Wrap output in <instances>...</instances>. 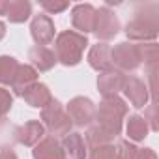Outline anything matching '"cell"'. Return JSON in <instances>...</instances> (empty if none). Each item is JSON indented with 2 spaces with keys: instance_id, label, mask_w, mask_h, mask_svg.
<instances>
[{
  "instance_id": "6da1fadb",
  "label": "cell",
  "mask_w": 159,
  "mask_h": 159,
  "mask_svg": "<svg viewBox=\"0 0 159 159\" xmlns=\"http://www.w3.org/2000/svg\"><path fill=\"white\" fill-rule=\"evenodd\" d=\"M124 32L131 43H153L159 34V4L140 6Z\"/></svg>"
},
{
  "instance_id": "7a4b0ae2",
  "label": "cell",
  "mask_w": 159,
  "mask_h": 159,
  "mask_svg": "<svg viewBox=\"0 0 159 159\" xmlns=\"http://www.w3.org/2000/svg\"><path fill=\"white\" fill-rule=\"evenodd\" d=\"M127 116V103L120 96H109L103 98L99 107L96 109V120L94 124L112 140L122 133L124 120Z\"/></svg>"
},
{
  "instance_id": "3957f363",
  "label": "cell",
  "mask_w": 159,
  "mask_h": 159,
  "mask_svg": "<svg viewBox=\"0 0 159 159\" xmlns=\"http://www.w3.org/2000/svg\"><path fill=\"white\" fill-rule=\"evenodd\" d=\"M88 47V38L75 30H64L54 38V56L66 67H73L81 64L83 54Z\"/></svg>"
},
{
  "instance_id": "277c9868",
  "label": "cell",
  "mask_w": 159,
  "mask_h": 159,
  "mask_svg": "<svg viewBox=\"0 0 159 159\" xmlns=\"http://www.w3.org/2000/svg\"><path fill=\"white\" fill-rule=\"evenodd\" d=\"M41 125L51 137H66L71 133V120L58 99H52L45 109H41Z\"/></svg>"
},
{
  "instance_id": "5b68a950",
  "label": "cell",
  "mask_w": 159,
  "mask_h": 159,
  "mask_svg": "<svg viewBox=\"0 0 159 159\" xmlns=\"http://www.w3.org/2000/svg\"><path fill=\"white\" fill-rule=\"evenodd\" d=\"M111 60L112 67L125 73V71H135L142 64V52H140V43H131V41H122L114 47H111Z\"/></svg>"
},
{
  "instance_id": "8992f818",
  "label": "cell",
  "mask_w": 159,
  "mask_h": 159,
  "mask_svg": "<svg viewBox=\"0 0 159 159\" xmlns=\"http://www.w3.org/2000/svg\"><path fill=\"white\" fill-rule=\"evenodd\" d=\"M96 103L90 99V98H84V96H77L73 99H69V103L66 105V112L71 120L73 125H79V127H88L94 124L96 120Z\"/></svg>"
},
{
  "instance_id": "52a82bcc",
  "label": "cell",
  "mask_w": 159,
  "mask_h": 159,
  "mask_svg": "<svg viewBox=\"0 0 159 159\" xmlns=\"http://www.w3.org/2000/svg\"><path fill=\"white\" fill-rule=\"evenodd\" d=\"M120 32V21L116 17V13L103 6V8H96V23H94V34L98 39H101V43L111 41L118 36Z\"/></svg>"
},
{
  "instance_id": "ba28073f",
  "label": "cell",
  "mask_w": 159,
  "mask_h": 159,
  "mask_svg": "<svg viewBox=\"0 0 159 159\" xmlns=\"http://www.w3.org/2000/svg\"><path fill=\"white\" fill-rule=\"evenodd\" d=\"M30 34H32V39L36 41V45H39V47L51 45L54 41V38H56L54 21L45 13L36 15L32 19V23H30Z\"/></svg>"
},
{
  "instance_id": "9c48e42d",
  "label": "cell",
  "mask_w": 159,
  "mask_h": 159,
  "mask_svg": "<svg viewBox=\"0 0 159 159\" xmlns=\"http://www.w3.org/2000/svg\"><path fill=\"white\" fill-rule=\"evenodd\" d=\"M124 96L127 98V101L131 103V107L135 109H144L150 101V90L146 86V83L142 79L135 77V75H127L125 84H124Z\"/></svg>"
},
{
  "instance_id": "30bf717a",
  "label": "cell",
  "mask_w": 159,
  "mask_h": 159,
  "mask_svg": "<svg viewBox=\"0 0 159 159\" xmlns=\"http://www.w3.org/2000/svg\"><path fill=\"white\" fill-rule=\"evenodd\" d=\"M94 23H96V8L92 4H75L71 8V25L75 32L86 36L94 32Z\"/></svg>"
},
{
  "instance_id": "8fae6325",
  "label": "cell",
  "mask_w": 159,
  "mask_h": 159,
  "mask_svg": "<svg viewBox=\"0 0 159 159\" xmlns=\"http://www.w3.org/2000/svg\"><path fill=\"white\" fill-rule=\"evenodd\" d=\"M125 79H127V75L122 73V71H118V69H111V71L99 73L98 75V90H99V94L103 98L118 96L124 90Z\"/></svg>"
},
{
  "instance_id": "7c38bea8",
  "label": "cell",
  "mask_w": 159,
  "mask_h": 159,
  "mask_svg": "<svg viewBox=\"0 0 159 159\" xmlns=\"http://www.w3.org/2000/svg\"><path fill=\"white\" fill-rule=\"evenodd\" d=\"M13 135H15V140H17L21 146H28V148L32 146V148H34L47 133H45V127L41 125V122L30 120V122L19 125Z\"/></svg>"
},
{
  "instance_id": "4fadbf2b",
  "label": "cell",
  "mask_w": 159,
  "mask_h": 159,
  "mask_svg": "<svg viewBox=\"0 0 159 159\" xmlns=\"http://www.w3.org/2000/svg\"><path fill=\"white\" fill-rule=\"evenodd\" d=\"M88 64H90L92 69H96L99 73L114 69L112 60H111V45L109 43H99V41L96 45H92L90 51H88Z\"/></svg>"
},
{
  "instance_id": "5bb4252c",
  "label": "cell",
  "mask_w": 159,
  "mask_h": 159,
  "mask_svg": "<svg viewBox=\"0 0 159 159\" xmlns=\"http://www.w3.org/2000/svg\"><path fill=\"white\" fill-rule=\"evenodd\" d=\"M32 157L34 159H66L62 144L56 137L45 135L32 150Z\"/></svg>"
},
{
  "instance_id": "9a60e30c",
  "label": "cell",
  "mask_w": 159,
  "mask_h": 159,
  "mask_svg": "<svg viewBox=\"0 0 159 159\" xmlns=\"http://www.w3.org/2000/svg\"><path fill=\"white\" fill-rule=\"evenodd\" d=\"M60 144H62L66 159H86L88 155V148L81 133H73V131L67 133L66 137H62Z\"/></svg>"
},
{
  "instance_id": "2e32d148",
  "label": "cell",
  "mask_w": 159,
  "mask_h": 159,
  "mask_svg": "<svg viewBox=\"0 0 159 159\" xmlns=\"http://www.w3.org/2000/svg\"><path fill=\"white\" fill-rule=\"evenodd\" d=\"M28 60H30V66L39 73L43 71H51L54 66H56V56L54 52L49 49V47H39V45H34L30 51H28Z\"/></svg>"
},
{
  "instance_id": "e0dca14e",
  "label": "cell",
  "mask_w": 159,
  "mask_h": 159,
  "mask_svg": "<svg viewBox=\"0 0 159 159\" xmlns=\"http://www.w3.org/2000/svg\"><path fill=\"white\" fill-rule=\"evenodd\" d=\"M30 107H34V109H45L54 98H52V94H51V90H49V86L47 84H43V83H34L30 88H26L25 92H23V96H21Z\"/></svg>"
},
{
  "instance_id": "ac0fdd59",
  "label": "cell",
  "mask_w": 159,
  "mask_h": 159,
  "mask_svg": "<svg viewBox=\"0 0 159 159\" xmlns=\"http://www.w3.org/2000/svg\"><path fill=\"white\" fill-rule=\"evenodd\" d=\"M34 83H38V71L30 64H19V69L13 77V83L10 84L15 96H23L26 88H30Z\"/></svg>"
},
{
  "instance_id": "d6986e66",
  "label": "cell",
  "mask_w": 159,
  "mask_h": 159,
  "mask_svg": "<svg viewBox=\"0 0 159 159\" xmlns=\"http://www.w3.org/2000/svg\"><path fill=\"white\" fill-rule=\"evenodd\" d=\"M150 133V127L146 124V120L140 116V114H131L129 118H125V135H127V140L131 142H140L148 137Z\"/></svg>"
},
{
  "instance_id": "ffe728a7",
  "label": "cell",
  "mask_w": 159,
  "mask_h": 159,
  "mask_svg": "<svg viewBox=\"0 0 159 159\" xmlns=\"http://www.w3.org/2000/svg\"><path fill=\"white\" fill-rule=\"evenodd\" d=\"M32 15V4L28 0H10L8 2V11L6 17L10 23L13 25H21L25 21H28Z\"/></svg>"
},
{
  "instance_id": "44dd1931",
  "label": "cell",
  "mask_w": 159,
  "mask_h": 159,
  "mask_svg": "<svg viewBox=\"0 0 159 159\" xmlns=\"http://www.w3.org/2000/svg\"><path fill=\"white\" fill-rule=\"evenodd\" d=\"M19 69V62L13 56H6V54H0V84H11L13 83V77Z\"/></svg>"
},
{
  "instance_id": "7402d4cb",
  "label": "cell",
  "mask_w": 159,
  "mask_h": 159,
  "mask_svg": "<svg viewBox=\"0 0 159 159\" xmlns=\"http://www.w3.org/2000/svg\"><path fill=\"white\" fill-rule=\"evenodd\" d=\"M86 159H118V150L116 146L111 144H99V146H92Z\"/></svg>"
},
{
  "instance_id": "603a6c76",
  "label": "cell",
  "mask_w": 159,
  "mask_h": 159,
  "mask_svg": "<svg viewBox=\"0 0 159 159\" xmlns=\"http://www.w3.org/2000/svg\"><path fill=\"white\" fill-rule=\"evenodd\" d=\"M116 150H118V159H137V155H139V148L135 146V142H131L127 139L118 140Z\"/></svg>"
},
{
  "instance_id": "cb8c5ba5",
  "label": "cell",
  "mask_w": 159,
  "mask_h": 159,
  "mask_svg": "<svg viewBox=\"0 0 159 159\" xmlns=\"http://www.w3.org/2000/svg\"><path fill=\"white\" fill-rule=\"evenodd\" d=\"M39 6L43 8L45 15H56V13H62L69 8V2L67 0H41Z\"/></svg>"
},
{
  "instance_id": "d4e9b609",
  "label": "cell",
  "mask_w": 159,
  "mask_h": 159,
  "mask_svg": "<svg viewBox=\"0 0 159 159\" xmlns=\"http://www.w3.org/2000/svg\"><path fill=\"white\" fill-rule=\"evenodd\" d=\"M13 107V94L4 88V86H0V120H4L6 114L11 111Z\"/></svg>"
},
{
  "instance_id": "484cf974",
  "label": "cell",
  "mask_w": 159,
  "mask_h": 159,
  "mask_svg": "<svg viewBox=\"0 0 159 159\" xmlns=\"http://www.w3.org/2000/svg\"><path fill=\"white\" fill-rule=\"evenodd\" d=\"M144 120H146V124H148V127H150V131H157L159 129V125H157V103L155 101H152L150 105H146V111H144V116H142Z\"/></svg>"
},
{
  "instance_id": "4316f807",
  "label": "cell",
  "mask_w": 159,
  "mask_h": 159,
  "mask_svg": "<svg viewBox=\"0 0 159 159\" xmlns=\"http://www.w3.org/2000/svg\"><path fill=\"white\" fill-rule=\"evenodd\" d=\"M137 159H157V153H155V150H152V148H139Z\"/></svg>"
},
{
  "instance_id": "83f0119b",
  "label": "cell",
  "mask_w": 159,
  "mask_h": 159,
  "mask_svg": "<svg viewBox=\"0 0 159 159\" xmlns=\"http://www.w3.org/2000/svg\"><path fill=\"white\" fill-rule=\"evenodd\" d=\"M0 159H19V157L11 148H2L0 150Z\"/></svg>"
},
{
  "instance_id": "f1b7e54d",
  "label": "cell",
  "mask_w": 159,
  "mask_h": 159,
  "mask_svg": "<svg viewBox=\"0 0 159 159\" xmlns=\"http://www.w3.org/2000/svg\"><path fill=\"white\" fill-rule=\"evenodd\" d=\"M8 2L10 0H0V15L6 17V11H8Z\"/></svg>"
},
{
  "instance_id": "f546056e",
  "label": "cell",
  "mask_w": 159,
  "mask_h": 159,
  "mask_svg": "<svg viewBox=\"0 0 159 159\" xmlns=\"http://www.w3.org/2000/svg\"><path fill=\"white\" fill-rule=\"evenodd\" d=\"M4 38H6V25L0 21V41H2Z\"/></svg>"
}]
</instances>
